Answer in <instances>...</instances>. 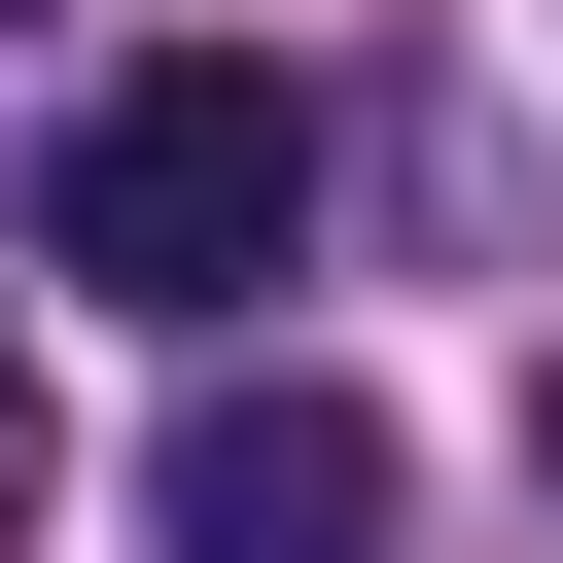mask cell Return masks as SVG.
Instances as JSON below:
<instances>
[{
  "label": "cell",
  "mask_w": 563,
  "mask_h": 563,
  "mask_svg": "<svg viewBox=\"0 0 563 563\" xmlns=\"http://www.w3.org/2000/svg\"><path fill=\"white\" fill-rule=\"evenodd\" d=\"M528 457H563V387H528Z\"/></svg>",
  "instance_id": "cell-4"
},
{
  "label": "cell",
  "mask_w": 563,
  "mask_h": 563,
  "mask_svg": "<svg viewBox=\"0 0 563 563\" xmlns=\"http://www.w3.org/2000/svg\"><path fill=\"white\" fill-rule=\"evenodd\" d=\"M0 493H35V387H0Z\"/></svg>",
  "instance_id": "cell-3"
},
{
  "label": "cell",
  "mask_w": 563,
  "mask_h": 563,
  "mask_svg": "<svg viewBox=\"0 0 563 563\" xmlns=\"http://www.w3.org/2000/svg\"><path fill=\"white\" fill-rule=\"evenodd\" d=\"M141 528H176V563H387V422L211 352V387H176V457H141Z\"/></svg>",
  "instance_id": "cell-2"
},
{
  "label": "cell",
  "mask_w": 563,
  "mask_h": 563,
  "mask_svg": "<svg viewBox=\"0 0 563 563\" xmlns=\"http://www.w3.org/2000/svg\"><path fill=\"white\" fill-rule=\"evenodd\" d=\"M282 246H317V106H282L246 35L106 70V106H70V176H35V282L176 317V352H246V317H282Z\"/></svg>",
  "instance_id": "cell-1"
}]
</instances>
